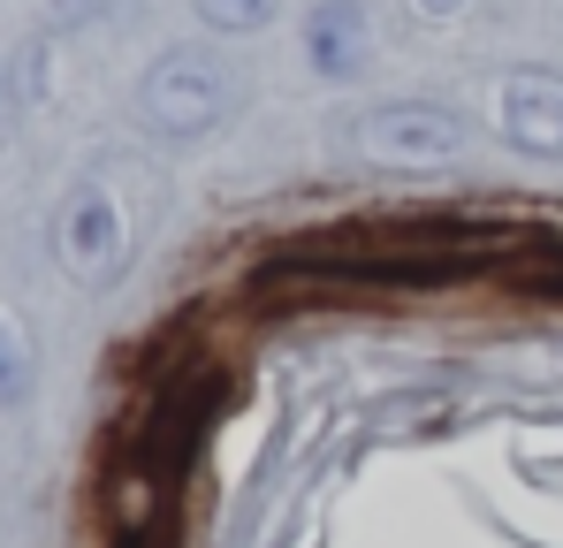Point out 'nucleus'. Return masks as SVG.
<instances>
[{"label": "nucleus", "mask_w": 563, "mask_h": 548, "mask_svg": "<svg viewBox=\"0 0 563 548\" xmlns=\"http://www.w3.org/2000/svg\"><path fill=\"white\" fill-rule=\"evenodd\" d=\"M236 77L213 62V54H161L153 69H145V85H137V107H145V122L153 130H168V138H198V130H213V122H229V107H236Z\"/></svg>", "instance_id": "1"}, {"label": "nucleus", "mask_w": 563, "mask_h": 548, "mask_svg": "<svg viewBox=\"0 0 563 548\" xmlns=\"http://www.w3.org/2000/svg\"><path fill=\"white\" fill-rule=\"evenodd\" d=\"M351 145L374 168H434V161L465 153V122L434 99H388V107H366L351 122Z\"/></svg>", "instance_id": "2"}, {"label": "nucleus", "mask_w": 563, "mask_h": 548, "mask_svg": "<svg viewBox=\"0 0 563 548\" xmlns=\"http://www.w3.org/2000/svg\"><path fill=\"white\" fill-rule=\"evenodd\" d=\"M54 260L77 274L85 289H107L122 274V260H130V221H122V206H114L107 183H85V190L62 198V213H54Z\"/></svg>", "instance_id": "3"}, {"label": "nucleus", "mask_w": 563, "mask_h": 548, "mask_svg": "<svg viewBox=\"0 0 563 548\" xmlns=\"http://www.w3.org/2000/svg\"><path fill=\"white\" fill-rule=\"evenodd\" d=\"M495 130L533 153V161H563V77H541V69H510L495 85Z\"/></svg>", "instance_id": "4"}, {"label": "nucleus", "mask_w": 563, "mask_h": 548, "mask_svg": "<svg viewBox=\"0 0 563 548\" xmlns=\"http://www.w3.org/2000/svg\"><path fill=\"white\" fill-rule=\"evenodd\" d=\"M305 62L328 85H351L374 62V8L366 0H312V15H305Z\"/></svg>", "instance_id": "5"}, {"label": "nucleus", "mask_w": 563, "mask_h": 548, "mask_svg": "<svg viewBox=\"0 0 563 548\" xmlns=\"http://www.w3.org/2000/svg\"><path fill=\"white\" fill-rule=\"evenodd\" d=\"M31 373H38V365H31V336L0 313V404H23V396H31Z\"/></svg>", "instance_id": "6"}, {"label": "nucleus", "mask_w": 563, "mask_h": 548, "mask_svg": "<svg viewBox=\"0 0 563 548\" xmlns=\"http://www.w3.org/2000/svg\"><path fill=\"white\" fill-rule=\"evenodd\" d=\"M198 15H206L213 31H229V39H244V31H260V23L275 15V0H198Z\"/></svg>", "instance_id": "7"}, {"label": "nucleus", "mask_w": 563, "mask_h": 548, "mask_svg": "<svg viewBox=\"0 0 563 548\" xmlns=\"http://www.w3.org/2000/svg\"><path fill=\"white\" fill-rule=\"evenodd\" d=\"M46 8H54V23H85L92 15V0H46Z\"/></svg>", "instance_id": "8"}, {"label": "nucleus", "mask_w": 563, "mask_h": 548, "mask_svg": "<svg viewBox=\"0 0 563 548\" xmlns=\"http://www.w3.org/2000/svg\"><path fill=\"white\" fill-rule=\"evenodd\" d=\"M411 8H419V15H427V23H450V15H457V8H465V0H411Z\"/></svg>", "instance_id": "9"}, {"label": "nucleus", "mask_w": 563, "mask_h": 548, "mask_svg": "<svg viewBox=\"0 0 563 548\" xmlns=\"http://www.w3.org/2000/svg\"><path fill=\"white\" fill-rule=\"evenodd\" d=\"M0 122H8V69H0Z\"/></svg>", "instance_id": "10"}]
</instances>
